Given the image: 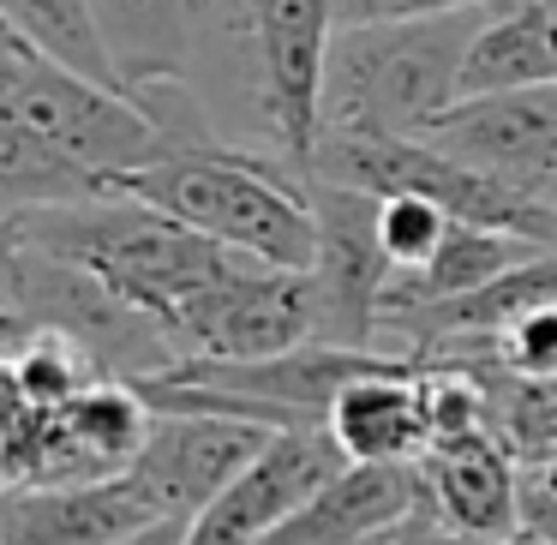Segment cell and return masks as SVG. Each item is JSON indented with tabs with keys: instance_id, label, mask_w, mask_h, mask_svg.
Instances as JSON below:
<instances>
[{
	"instance_id": "ba28073f",
	"label": "cell",
	"mask_w": 557,
	"mask_h": 545,
	"mask_svg": "<svg viewBox=\"0 0 557 545\" xmlns=\"http://www.w3.org/2000/svg\"><path fill=\"white\" fill-rule=\"evenodd\" d=\"M169 342L181 348V360H264L324 342L312 270L240 264L169 318Z\"/></svg>"
},
{
	"instance_id": "7a4b0ae2",
	"label": "cell",
	"mask_w": 557,
	"mask_h": 545,
	"mask_svg": "<svg viewBox=\"0 0 557 545\" xmlns=\"http://www.w3.org/2000/svg\"><path fill=\"white\" fill-rule=\"evenodd\" d=\"M121 193L169 210L186 228L210 234V240L234 246L258 264L312 270L318 258L312 174H300L282 157H246L234 145H216L126 174Z\"/></svg>"
},
{
	"instance_id": "30bf717a",
	"label": "cell",
	"mask_w": 557,
	"mask_h": 545,
	"mask_svg": "<svg viewBox=\"0 0 557 545\" xmlns=\"http://www.w3.org/2000/svg\"><path fill=\"white\" fill-rule=\"evenodd\" d=\"M312 210H318L312 288L318 306H324V342L372 348L377 330H384V294L396 282V264H389L384 234H377V198L312 174Z\"/></svg>"
},
{
	"instance_id": "6da1fadb",
	"label": "cell",
	"mask_w": 557,
	"mask_h": 545,
	"mask_svg": "<svg viewBox=\"0 0 557 545\" xmlns=\"http://www.w3.org/2000/svg\"><path fill=\"white\" fill-rule=\"evenodd\" d=\"M7 246H37V252L73 258L97 270L109 288H121L133 306H145L162 330L193 294L234 276L258 258L186 228L181 216L145 205L133 193L97 198V205H49V210H7Z\"/></svg>"
},
{
	"instance_id": "7c38bea8",
	"label": "cell",
	"mask_w": 557,
	"mask_h": 545,
	"mask_svg": "<svg viewBox=\"0 0 557 545\" xmlns=\"http://www.w3.org/2000/svg\"><path fill=\"white\" fill-rule=\"evenodd\" d=\"M270 444V425L228 420V413H157L145 456L133 461V480L145 485L150 509L162 521H198L240 468Z\"/></svg>"
},
{
	"instance_id": "44dd1931",
	"label": "cell",
	"mask_w": 557,
	"mask_h": 545,
	"mask_svg": "<svg viewBox=\"0 0 557 545\" xmlns=\"http://www.w3.org/2000/svg\"><path fill=\"white\" fill-rule=\"evenodd\" d=\"M0 18H7V30L25 37L37 54L97 78V85L126 90L121 73H114V54H109V42H102V25H97V7H90V0H0Z\"/></svg>"
},
{
	"instance_id": "5bb4252c",
	"label": "cell",
	"mask_w": 557,
	"mask_h": 545,
	"mask_svg": "<svg viewBox=\"0 0 557 545\" xmlns=\"http://www.w3.org/2000/svg\"><path fill=\"white\" fill-rule=\"evenodd\" d=\"M425 485H432V516L444 521V533L468 545H504L521 533V461L509 456L504 437L480 432L461 444H437L420 461Z\"/></svg>"
},
{
	"instance_id": "7402d4cb",
	"label": "cell",
	"mask_w": 557,
	"mask_h": 545,
	"mask_svg": "<svg viewBox=\"0 0 557 545\" xmlns=\"http://www.w3.org/2000/svg\"><path fill=\"white\" fill-rule=\"evenodd\" d=\"M0 372H7V396L30 401V408H66L90 384H102V366L73 336H61V330H25V324H7Z\"/></svg>"
},
{
	"instance_id": "4316f807",
	"label": "cell",
	"mask_w": 557,
	"mask_h": 545,
	"mask_svg": "<svg viewBox=\"0 0 557 545\" xmlns=\"http://www.w3.org/2000/svg\"><path fill=\"white\" fill-rule=\"evenodd\" d=\"M186 528H193V521H150L145 533H133V540H121V545H186Z\"/></svg>"
},
{
	"instance_id": "d6986e66",
	"label": "cell",
	"mask_w": 557,
	"mask_h": 545,
	"mask_svg": "<svg viewBox=\"0 0 557 545\" xmlns=\"http://www.w3.org/2000/svg\"><path fill=\"white\" fill-rule=\"evenodd\" d=\"M540 252H552V246H533V240L504 234V228H480V222H449V234H444L432 264L389 282L384 324L389 318H408V312H425V306L461 300V294L485 288V282H497L504 270L528 264V258H540Z\"/></svg>"
},
{
	"instance_id": "9a60e30c",
	"label": "cell",
	"mask_w": 557,
	"mask_h": 545,
	"mask_svg": "<svg viewBox=\"0 0 557 545\" xmlns=\"http://www.w3.org/2000/svg\"><path fill=\"white\" fill-rule=\"evenodd\" d=\"M162 521L133 473L97 485H25L0 504V545H121Z\"/></svg>"
},
{
	"instance_id": "83f0119b",
	"label": "cell",
	"mask_w": 557,
	"mask_h": 545,
	"mask_svg": "<svg viewBox=\"0 0 557 545\" xmlns=\"http://www.w3.org/2000/svg\"><path fill=\"white\" fill-rule=\"evenodd\" d=\"M504 545H545V540H540V533H528V528H521L516 540H504Z\"/></svg>"
},
{
	"instance_id": "484cf974",
	"label": "cell",
	"mask_w": 557,
	"mask_h": 545,
	"mask_svg": "<svg viewBox=\"0 0 557 545\" xmlns=\"http://www.w3.org/2000/svg\"><path fill=\"white\" fill-rule=\"evenodd\" d=\"M521 528L540 533L545 545H557V485L552 480H528V485H521Z\"/></svg>"
},
{
	"instance_id": "5b68a950",
	"label": "cell",
	"mask_w": 557,
	"mask_h": 545,
	"mask_svg": "<svg viewBox=\"0 0 557 545\" xmlns=\"http://www.w3.org/2000/svg\"><path fill=\"white\" fill-rule=\"evenodd\" d=\"M7 324L61 330L102 366V377H121L138 389L181 366V348L145 306L109 288L97 270L37 252V246H7Z\"/></svg>"
},
{
	"instance_id": "d4e9b609",
	"label": "cell",
	"mask_w": 557,
	"mask_h": 545,
	"mask_svg": "<svg viewBox=\"0 0 557 545\" xmlns=\"http://www.w3.org/2000/svg\"><path fill=\"white\" fill-rule=\"evenodd\" d=\"M336 7V30L354 25H396V18H437V13H461L480 0H330Z\"/></svg>"
},
{
	"instance_id": "ffe728a7",
	"label": "cell",
	"mask_w": 557,
	"mask_h": 545,
	"mask_svg": "<svg viewBox=\"0 0 557 545\" xmlns=\"http://www.w3.org/2000/svg\"><path fill=\"white\" fill-rule=\"evenodd\" d=\"M0 193H7V210H49V205H97V198H114L121 181H109L102 169L78 162L73 150L49 145L25 121L0 114Z\"/></svg>"
},
{
	"instance_id": "f1b7e54d",
	"label": "cell",
	"mask_w": 557,
	"mask_h": 545,
	"mask_svg": "<svg viewBox=\"0 0 557 545\" xmlns=\"http://www.w3.org/2000/svg\"><path fill=\"white\" fill-rule=\"evenodd\" d=\"M545 480H552V485H557V468H552V473H545Z\"/></svg>"
},
{
	"instance_id": "277c9868",
	"label": "cell",
	"mask_w": 557,
	"mask_h": 545,
	"mask_svg": "<svg viewBox=\"0 0 557 545\" xmlns=\"http://www.w3.org/2000/svg\"><path fill=\"white\" fill-rule=\"evenodd\" d=\"M0 114L25 121L30 133L73 150L78 162L102 169L109 181H126L138 169L169 162L157 121L145 114V102L133 90L97 85V78L37 54L13 30H0Z\"/></svg>"
},
{
	"instance_id": "8992f818",
	"label": "cell",
	"mask_w": 557,
	"mask_h": 545,
	"mask_svg": "<svg viewBox=\"0 0 557 545\" xmlns=\"http://www.w3.org/2000/svg\"><path fill=\"white\" fill-rule=\"evenodd\" d=\"M157 408L138 384L102 377L66 408H30L7 396V432H0V480L7 492L25 485H97L133 473L145 456Z\"/></svg>"
},
{
	"instance_id": "2e32d148",
	"label": "cell",
	"mask_w": 557,
	"mask_h": 545,
	"mask_svg": "<svg viewBox=\"0 0 557 545\" xmlns=\"http://www.w3.org/2000/svg\"><path fill=\"white\" fill-rule=\"evenodd\" d=\"M324 425L342 444V456L366 461V468H413V461H425L432 456V420H425V396H420V366L354 377Z\"/></svg>"
},
{
	"instance_id": "cb8c5ba5",
	"label": "cell",
	"mask_w": 557,
	"mask_h": 545,
	"mask_svg": "<svg viewBox=\"0 0 557 545\" xmlns=\"http://www.w3.org/2000/svg\"><path fill=\"white\" fill-rule=\"evenodd\" d=\"M468 342V336H461ZM492 342V354L509 366L516 377H533V384H557V306H540L521 324H509L504 336H480Z\"/></svg>"
},
{
	"instance_id": "4fadbf2b",
	"label": "cell",
	"mask_w": 557,
	"mask_h": 545,
	"mask_svg": "<svg viewBox=\"0 0 557 545\" xmlns=\"http://www.w3.org/2000/svg\"><path fill=\"white\" fill-rule=\"evenodd\" d=\"M425 509H432V485H425L420 461L413 468H366V461H348L264 545H389Z\"/></svg>"
},
{
	"instance_id": "603a6c76",
	"label": "cell",
	"mask_w": 557,
	"mask_h": 545,
	"mask_svg": "<svg viewBox=\"0 0 557 545\" xmlns=\"http://www.w3.org/2000/svg\"><path fill=\"white\" fill-rule=\"evenodd\" d=\"M449 222L456 216H449L444 205H432V198H420V193L377 198V234H384V252H389V264H396V276L432 264L444 234H449Z\"/></svg>"
},
{
	"instance_id": "9c48e42d",
	"label": "cell",
	"mask_w": 557,
	"mask_h": 545,
	"mask_svg": "<svg viewBox=\"0 0 557 545\" xmlns=\"http://www.w3.org/2000/svg\"><path fill=\"white\" fill-rule=\"evenodd\" d=\"M444 157L533 205L557 210V85L492 90V97H461L425 133Z\"/></svg>"
},
{
	"instance_id": "8fae6325",
	"label": "cell",
	"mask_w": 557,
	"mask_h": 545,
	"mask_svg": "<svg viewBox=\"0 0 557 545\" xmlns=\"http://www.w3.org/2000/svg\"><path fill=\"white\" fill-rule=\"evenodd\" d=\"M348 468L330 425H288L240 468V480L186 528V545H264L288 516H300Z\"/></svg>"
},
{
	"instance_id": "e0dca14e",
	"label": "cell",
	"mask_w": 557,
	"mask_h": 545,
	"mask_svg": "<svg viewBox=\"0 0 557 545\" xmlns=\"http://www.w3.org/2000/svg\"><path fill=\"white\" fill-rule=\"evenodd\" d=\"M557 85V7L552 0H485L473 49L461 61V97Z\"/></svg>"
},
{
	"instance_id": "ac0fdd59",
	"label": "cell",
	"mask_w": 557,
	"mask_h": 545,
	"mask_svg": "<svg viewBox=\"0 0 557 545\" xmlns=\"http://www.w3.org/2000/svg\"><path fill=\"white\" fill-rule=\"evenodd\" d=\"M90 7H97L102 42H109L126 90L193 73V49L210 0H90Z\"/></svg>"
},
{
	"instance_id": "52a82bcc",
	"label": "cell",
	"mask_w": 557,
	"mask_h": 545,
	"mask_svg": "<svg viewBox=\"0 0 557 545\" xmlns=\"http://www.w3.org/2000/svg\"><path fill=\"white\" fill-rule=\"evenodd\" d=\"M240 13L258 61V114L276 138V157L312 174V157L324 145L336 7L330 0H240Z\"/></svg>"
},
{
	"instance_id": "3957f363",
	"label": "cell",
	"mask_w": 557,
	"mask_h": 545,
	"mask_svg": "<svg viewBox=\"0 0 557 545\" xmlns=\"http://www.w3.org/2000/svg\"><path fill=\"white\" fill-rule=\"evenodd\" d=\"M480 7L336 30L324 133L425 138L437 114L461 102V61H468L473 30H480Z\"/></svg>"
}]
</instances>
